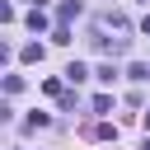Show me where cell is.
Wrapping results in <instances>:
<instances>
[{
  "mask_svg": "<svg viewBox=\"0 0 150 150\" xmlns=\"http://www.w3.org/2000/svg\"><path fill=\"white\" fill-rule=\"evenodd\" d=\"M80 9H84L80 0H61V9H56V23H70V19H75Z\"/></svg>",
  "mask_w": 150,
  "mask_h": 150,
  "instance_id": "1",
  "label": "cell"
},
{
  "mask_svg": "<svg viewBox=\"0 0 150 150\" xmlns=\"http://www.w3.org/2000/svg\"><path fill=\"white\" fill-rule=\"evenodd\" d=\"M28 28H33V33H42V28H47V14H42V5H33V9H28Z\"/></svg>",
  "mask_w": 150,
  "mask_h": 150,
  "instance_id": "2",
  "label": "cell"
},
{
  "mask_svg": "<svg viewBox=\"0 0 150 150\" xmlns=\"http://www.w3.org/2000/svg\"><path fill=\"white\" fill-rule=\"evenodd\" d=\"M98 28H117V33H127V19H122V14H103Z\"/></svg>",
  "mask_w": 150,
  "mask_h": 150,
  "instance_id": "3",
  "label": "cell"
},
{
  "mask_svg": "<svg viewBox=\"0 0 150 150\" xmlns=\"http://www.w3.org/2000/svg\"><path fill=\"white\" fill-rule=\"evenodd\" d=\"M66 80H70V84H80V80H89V70H84L80 61H70V66H66Z\"/></svg>",
  "mask_w": 150,
  "mask_h": 150,
  "instance_id": "4",
  "label": "cell"
},
{
  "mask_svg": "<svg viewBox=\"0 0 150 150\" xmlns=\"http://www.w3.org/2000/svg\"><path fill=\"white\" fill-rule=\"evenodd\" d=\"M127 75H131L136 84H145V80H150V66H145V61H136V66H127Z\"/></svg>",
  "mask_w": 150,
  "mask_h": 150,
  "instance_id": "5",
  "label": "cell"
},
{
  "mask_svg": "<svg viewBox=\"0 0 150 150\" xmlns=\"http://www.w3.org/2000/svg\"><path fill=\"white\" fill-rule=\"evenodd\" d=\"M19 56H23V61H42V47H38V42H28V47H23Z\"/></svg>",
  "mask_w": 150,
  "mask_h": 150,
  "instance_id": "6",
  "label": "cell"
},
{
  "mask_svg": "<svg viewBox=\"0 0 150 150\" xmlns=\"http://www.w3.org/2000/svg\"><path fill=\"white\" fill-rule=\"evenodd\" d=\"M23 89V75H5V94H19Z\"/></svg>",
  "mask_w": 150,
  "mask_h": 150,
  "instance_id": "7",
  "label": "cell"
},
{
  "mask_svg": "<svg viewBox=\"0 0 150 150\" xmlns=\"http://www.w3.org/2000/svg\"><path fill=\"white\" fill-rule=\"evenodd\" d=\"M47 122H52V117H47V112H33V117H28V122H23V127H28V131H38V127H47Z\"/></svg>",
  "mask_w": 150,
  "mask_h": 150,
  "instance_id": "8",
  "label": "cell"
},
{
  "mask_svg": "<svg viewBox=\"0 0 150 150\" xmlns=\"http://www.w3.org/2000/svg\"><path fill=\"white\" fill-rule=\"evenodd\" d=\"M141 33H145V38H150V14H145V19H141Z\"/></svg>",
  "mask_w": 150,
  "mask_h": 150,
  "instance_id": "9",
  "label": "cell"
},
{
  "mask_svg": "<svg viewBox=\"0 0 150 150\" xmlns=\"http://www.w3.org/2000/svg\"><path fill=\"white\" fill-rule=\"evenodd\" d=\"M141 127H145V131H150V112H141Z\"/></svg>",
  "mask_w": 150,
  "mask_h": 150,
  "instance_id": "10",
  "label": "cell"
},
{
  "mask_svg": "<svg viewBox=\"0 0 150 150\" xmlns=\"http://www.w3.org/2000/svg\"><path fill=\"white\" fill-rule=\"evenodd\" d=\"M141 150H150V141H145V145H141Z\"/></svg>",
  "mask_w": 150,
  "mask_h": 150,
  "instance_id": "11",
  "label": "cell"
},
{
  "mask_svg": "<svg viewBox=\"0 0 150 150\" xmlns=\"http://www.w3.org/2000/svg\"><path fill=\"white\" fill-rule=\"evenodd\" d=\"M145 5H150V0H145Z\"/></svg>",
  "mask_w": 150,
  "mask_h": 150,
  "instance_id": "12",
  "label": "cell"
}]
</instances>
